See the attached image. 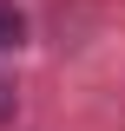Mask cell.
<instances>
[{
	"label": "cell",
	"mask_w": 125,
	"mask_h": 131,
	"mask_svg": "<svg viewBox=\"0 0 125 131\" xmlns=\"http://www.w3.org/2000/svg\"><path fill=\"white\" fill-rule=\"evenodd\" d=\"M7 39H20V20L7 13V7H0V46H7Z\"/></svg>",
	"instance_id": "1"
}]
</instances>
